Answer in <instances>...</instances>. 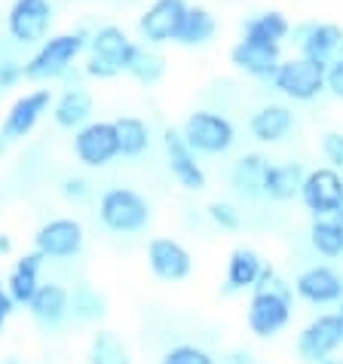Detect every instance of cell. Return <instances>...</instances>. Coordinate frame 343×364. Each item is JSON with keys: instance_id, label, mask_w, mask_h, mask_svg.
Masks as SVG:
<instances>
[{"instance_id": "obj_33", "label": "cell", "mask_w": 343, "mask_h": 364, "mask_svg": "<svg viewBox=\"0 0 343 364\" xmlns=\"http://www.w3.org/2000/svg\"><path fill=\"white\" fill-rule=\"evenodd\" d=\"M206 215H209L211 224H215L218 230H224V232H239L242 230V211L227 199H211L206 205Z\"/></svg>"}, {"instance_id": "obj_4", "label": "cell", "mask_w": 343, "mask_h": 364, "mask_svg": "<svg viewBox=\"0 0 343 364\" xmlns=\"http://www.w3.org/2000/svg\"><path fill=\"white\" fill-rule=\"evenodd\" d=\"M270 86H273L279 95H285L288 101L307 105V101H316L325 92V65H316L304 55L282 58L276 74L270 77Z\"/></svg>"}, {"instance_id": "obj_5", "label": "cell", "mask_w": 343, "mask_h": 364, "mask_svg": "<svg viewBox=\"0 0 343 364\" xmlns=\"http://www.w3.org/2000/svg\"><path fill=\"white\" fill-rule=\"evenodd\" d=\"M181 135H184V141L196 154H206V156H221L236 144V126L230 123V117L218 114V110H206V107L194 110L184 119Z\"/></svg>"}, {"instance_id": "obj_10", "label": "cell", "mask_w": 343, "mask_h": 364, "mask_svg": "<svg viewBox=\"0 0 343 364\" xmlns=\"http://www.w3.org/2000/svg\"><path fill=\"white\" fill-rule=\"evenodd\" d=\"M297 199L304 202V208L312 218H334L343 208V171L331 166H319L307 171Z\"/></svg>"}, {"instance_id": "obj_22", "label": "cell", "mask_w": 343, "mask_h": 364, "mask_svg": "<svg viewBox=\"0 0 343 364\" xmlns=\"http://www.w3.org/2000/svg\"><path fill=\"white\" fill-rule=\"evenodd\" d=\"M307 168L297 159H285V163H270L264 171V187H260V196L273 199V202H291L300 196V187H304Z\"/></svg>"}, {"instance_id": "obj_44", "label": "cell", "mask_w": 343, "mask_h": 364, "mask_svg": "<svg viewBox=\"0 0 343 364\" xmlns=\"http://www.w3.org/2000/svg\"><path fill=\"white\" fill-rule=\"evenodd\" d=\"M337 316H340V321H343V297H340V309H337Z\"/></svg>"}, {"instance_id": "obj_40", "label": "cell", "mask_w": 343, "mask_h": 364, "mask_svg": "<svg viewBox=\"0 0 343 364\" xmlns=\"http://www.w3.org/2000/svg\"><path fill=\"white\" fill-rule=\"evenodd\" d=\"M9 251H13V242H9V236L0 232V255H9Z\"/></svg>"}, {"instance_id": "obj_29", "label": "cell", "mask_w": 343, "mask_h": 364, "mask_svg": "<svg viewBox=\"0 0 343 364\" xmlns=\"http://www.w3.org/2000/svg\"><path fill=\"white\" fill-rule=\"evenodd\" d=\"M117 126V138H120V156L126 159H138L147 154L150 147V126L144 123L141 117H132V114H123L114 119Z\"/></svg>"}, {"instance_id": "obj_18", "label": "cell", "mask_w": 343, "mask_h": 364, "mask_svg": "<svg viewBox=\"0 0 343 364\" xmlns=\"http://www.w3.org/2000/svg\"><path fill=\"white\" fill-rule=\"evenodd\" d=\"M297 49L300 55L316 65H331L343 53V28L334 22H310L297 31Z\"/></svg>"}, {"instance_id": "obj_20", "label": "cell", "mask_w": 343, "mask_h": 364, "mask_svg": "<svg viewBox=\"0 0 343 364\" xmlns=\"http://www.w3.org/2000/svg\"><path fill=\"white\" fill-rule=\"evenodd\" d=\"M53 123L58 129H68V132H77L80 126H86L95 114V98L86 86H68L65 92H58L53 98Z\"/></svg>"}, {"instance_id": "obj_25", "label": "cell", "mask_w": 343, "mask_h": 364, "mask_svg": "<svg viewBox=\"0 0 343 364\" xmlns=\"http://www.w3.org/2000/svg\"><path fill=\"white\" fill-rule=\"evenodd\" d=\"M218 34V18L211 9L199 6V4H190L187 13H184V22L178 28V37L175 43L178 46H206L211 43Z\"/></svg>"}, {"instance_id": "obj_41", "label": "cell", "mask_w": 343, "mask_h": 364, "mask_svg": "<svg viewBox=\"0 0 343 364\" xmlns=\"http://www.w3.org/2000/svg\"><path fill=\"white\" fill-rule=\"evenodd\" d=\"M233 358H236V361H230V364H251V355H248V352H236Z\"/></svg>"}, {"instance_id": "obj_39", "label": "cell", "mask_w": 343, "mask_h": 364, "mask_svg": "<svg viewBox=\"0 0 343 364\" xmlns=\"http://www.w3.org/2000/svg\"><path fill=\"white\" fill-rule=\"evenodd\" d=\"M13 312H16V300L9 297L6 282H4V276H0V333H4V328H6V321H9Z\"/></svg>"}, {"instance_id": "obj_28", "label": "cell", "mask_w": 343, "mask_h": 364, "mask_svg": "<svg viewBox=\"0 0 343 364\" xmlns=\"http://www.w3.org/2000/svg\"><path fill=\"white\" fill-rule=\"evenodd\" d=\"M270 166V159L264 154H242L233 168H230V184H233L236 193L255 199L260 196V187H264V171Z\"/></svg>"}, {"instance_id": "obj_16", "label": "cell", "mask_w": 343, "mask_h": 364, "mask_svg": "<svg viewBox=\"0 0 343 364\" xmlns=\"http://www.w3.org/2000/svg\"><path fill=\"white\" fill-rule=\"evenodd\" d=\"M135 40L129 37L120 25H102L98 31L89 34V43H86V53L98 58V62H105L117 70L120 77L129 70V62H132L135 55Z\"/></svg>"}, {"instance_id": "obj_15", "label": "cell", "mask_w": 343, "mask_h": 364, "mask_svg": "<svg viewBox=\"0 0 343 364\" xmlns=\"http://www.w3.org/2000/svg\"><path fill=\"white\" fill-rule=\"evenodd\" d=\"M291 288H295V297H300L304 303L331 306V303H340L343 297V276L328 264H312L295 279Z\"/></svg>"}, {"instance_id": "obj_17", "label": "cell", "mask_w": 343, "mask_h": 364, "mask_svg": "<svg viewBox=\"0 0 343 364\" xmlns=\"http://www.w3.org/2000/svg\"><path fill=\"white\" fill-rule=\"evenodd\" d=\"M282 62V46L279 43H258V40L239 37L233 49H230V65L242 74L255 77V80H270L276 74V68Z\"/></svg>"}, {"instance_id": "obj_31", "label": "cell", "mask_w": 343, "mask_h": 364, "mask_svg": "<svg viewBox=\"0 0 343 364\" xmlns=\"http://www.w3.org/2000/svg\"><path fill=\"white\" fill-rule=\"evenodd\" d=\"M126 77H132L135 83H141V86H157L159 80L166 77V58L159 55L154 46L138 43V46H135L132 62H129Z\"/></svg>"}, {"instance_id": "obj_37", "label": "cell", "mask_w": 343, "mask_h": 364, "mask_svg": "<svg viewBox=\"0 0 343 364\" xmlns=\"http://www.w3.org/2000/svg\"><path fill=\"white\" fill-rule=\"evenodd\" d=\"M58 193H62L68 202H83L89 193H93V187H89V181L86 178H65L62 181V187H58Z\"/></svg>"}, {"instance_id": "obj_23", "label": "cell", "mask_w": 343, "mask_h": 364, "mask_svg": "<svg viewBox=\"0 0 343 364\" xmlns=\"http://www.w3.org/2000/svg\"><path fill=\"white\" fill-rule=\"evenodd\" d=\"M267 260L258 255L251 245H239L230 251L227 257V272H224V291L227 294H239V291H251L255 288L258 276L264 272Z\"/></svg>"}, {"instance_id": "obj_36", "label": "cell", "mask_w": 343, "mask_h": 364, "mask_svg": "<svg viewBox=\"0 0 343 364\" xmlns=\"http://www.w3.org/2000/svg\"><path fill=\"white\" fill-rule=\"evenodd\" d=\"M25 80V65L16 62V58H4L0 62V92L4 89H13L16 83H22Z\"/></svg>"}, {"instance_id": "obj_7", "label": "cell", "mask_w": 343, "mask_h": 364, "mask_svg": "<svg viewBox=\"0 0 343 364\" xmlns=\"http://www.w3.org/2000/svg\"><path fill=\"white\" fill-rule=\"evenodd\" d=\"M74 159L83 168H105L120 156V138L114 119H89L80 126L70 141Z\"/></svg>"}, {"instance_id": "obj_1", "label": "cell", "mask_w": 343, "mask_h": 364, "mask_svg": "<svg viewBox=\"0 0 343 364\" xmlns=\"http://www.w3.org/2000/svg\"><path fill=\"white\" fill-rule=\"evenodd\" d=\"M291 316H295V288L282 282L279 272L267 264L251 288L246 325L258 340H273L291 325Z\"/></svg>"}, {"instance_id": "obj_21", "label": "cell", "mask_w": 343, "mask_h": 364, "mask_svg": "<svg viewBox=\"0 0 343 364\" xmlns=\"http://www.w3.org/2000/svg\"><path fill=\"white\" fill-rule=\"evenodd\" d=\"M295 132V110L288 105H264L248 119V135L260 144H279Z\"/></svg>"}, {"instance_id": "obj_24", "label": "cell", "mask_w": 343, "mask_h": 364, "mask_svg": "<svg viewBox=\"0 0 343 364\" xmlns=\"http://www.w3.org/2000/svg\"><path fill=\"white\" fill-rule=\"evenodd\" d=\"M43 264H46V257L40 251H28V255H22L13 264V269H9V276L4 282H6L9 297L16 300V306H28L31 303L34 291L40 288V269H43Z\"/></svg>"}, {"instance_id": "obj_19", "label": "cell", "mask_w": 343, "mask_h": 364, "mask_svg": "<svg viewBox=\"0 0 343 364\" xmlns=\"http://www.w3.org/2000/svg\"><path fill=\"white\" fill-rule=\"evenodd\" d=\"M25 309L40 328H58L70 316V288H65L56 279L40 282V288L34 291V297Z\"/></svg>"}, {"instance_id": "obj_3", "label": "cell", "mask_w": 343, "mask_h": 364, "mask_svg": "<svg viewBox=\"0 0 343 364\" xmlns=\"http://www.w3.org/2000/svg\"><path fill=\"white\" fill-rule=\"evenodd\" d=\"M150 218H154V211H150L147 196H141L132 187H107L98 196V220L107 232L135 236V232L147 230Z\"/></svg>"}, {"instance_id": "obj_2", "label": "cell", "mask_w": 343, "mask_h": 364, "mask_svg": "<svg viewBox=\"0 0 343 364\" xmlns=\"http://www.w3.org/2000/svg\"><path fill=\"white\" fill-rule=\"evenodd\" d=\"M89 34L86 31H58L49 34L43 43H37L34 55L25 62V80L28 83H53L62 80L70 68L77 65V58L86 53Z\"/></svg>"}, {"instance_id": "obj_27", "label": "cell", "mask_w": 343, "mask_h": 364, "mask_svg": "<svg viewBox=\"0 0 343 364\" xmlns=\"http://www.w3.org/2000/svg\"><path fill=\"white\" fill-rule=\"evenodd\" d=\"M86 364H132V355L117 331L95 328L86 346Z\"/></svg>"}, {"instance_id": "obj_26", "label": "cell", "mask_w": 343, "mask_h": 364, "mask_svg": "<svg viewBox=\"0 0 343 364\" xmlns=\"http://www.w3.org/2000/svg\"><path fill=\"white\" fill-rule=\"evenodd\" d=\"M291 34V22L285 13L279 9H264V13H255L242 22V37L246 40H258V43H279Z\"/></svg>"}, {"instance_id": "obj_9", "label": "cell", "mask_w": 343, "mask_h": 364, "mask_svg": "<svg viewBox=\"0 0 343 364\" xmlns=\"http://www.w3.org/2000/svg\"><path fill=\"white\" fill-rule=\"evenodd\" d=\"M83 245H86V227L77 218H49L34 232V251L46 257V264L49 260L62 264V260L77 257Z\"/></svg>"}, {"instance_id": "obj_13", "label": "cell", "mask_w": 343, "mask_h": 364, "mask_svg": "<svg viewBox=\"0 0 343 364\" xmlns=\"http://www.w3.org/2000/svg\"><path fill=\"white\" fill-rule=\"evenodd\" d=\"M144 257H147V269L154 272V279L166 282V285L184 282L194 272V255L172 236H154L144 248Z\"/></svg>"}, {"instance_id": "obj_43", "label": "cell", "mask_w": 343, "mask_h": 364, "mask_svg": "<svg viewBox=\"0 0 343 364\" xmlns=\"http://www.w3.org/2000/svg\"><path fill=\"white\" fill-rule=\"evenodd\" d=\"M0 364H25V361H22V358H16V355H9V358H4Z\"/></svg>"}, {"instance_id": "obj_11", "label": "cell", "mask_w": 343, "mask_h": 364, "mask_svg": "<svg viewBox=\"0 0 343 364\" xmlns=\"http://www.w3.org/2000/svg\"><path fill=\"white\" fill-rule=\"evenodd\" d=\"M343 346V321L337 312H322L312 321H307L297 333V358L304 364H316L322 358L334 355V352Z\"/></svg>"}, {"instance_id": "obj_30", "label": "cell", "mask_w": 343, "mask_h": 364, "mask_svg": "<svg viewBox=\"0 0 343 364\" xmlns=\"http://www.w3.org/2000/svg\"><path fill=\"white\" fill-rule=\"evenodd\" d=\"M310 245L319 257H328V260L343 257V220L340 218H312Z\"/></svg>"}, {"instance_id": "obj_32", "label": "cell", "mask_w": 343, "mask_h": 364, "mask_svg": "<svg viewBox=\"0 0 343 364\" xmlns=\"http://www.w3.org/2000/svg\"><path fill=\"white\" fill-rule=\"evenodd\" d=\"M70 316L77 321H86V325H93V321H102L107 316V300L98 288L93 285H74L70 288Z\"/></svg>"}, {"instance_id": "obj_6", "label": "cell", "mask_w": 343, "mask_h": 364, "mask_svg": "<svg viewBox=\"0 0 343 364\" xmlns=\"http://www.w3.org/2000/svg\"><path fill=\"white\" fill-rule=\"evenodd\" d=\"M53 98H56V92L43 83L19 95L4 114V123H0V141H4V144H16V141L31 135L40 119L49 114Z\"/></svg>"}, {"instance_id": "obj_38", "label": "cell", "mask_w": 343, "mask_h": 364, "mask_svg": "<svg viewBox=\"0 0 343 364\" xmlns=\"http://www.w3.org/2000/svg\"><path fill=\"white\" fill-rule=\"evenodd\" d=\"M325 92L343 101V53L325 68Z\"/></svg>"}, {"instance_id": "obj_42", "label": "cell", "mask_w": 343, "mask_h": 364, "mask_svg": "<svg viewBox=\"0 0 343 364\" xmlns=\"http://www.w3.org/2000/svg\"><path fill=\"white\" fill-rule=\"evenodd\" d=\"M316 364H343V358H334V355H328V358H322V361H316Z\"/></svg>"}, {"instance_id": "obj_8", "label": "cell", "mask_w": 343, "mask_h": 364, "mask_svg": "<svg viewBox=\"0 0 343 364\" xmlns=\"http://www.w3.org/2000/svg\"><path fill=\"white\" fill-rule=\"evenodd\" d=\"M53 0H13L6 9V34L19 46H37L53 31Z\"/></svg>"}, {"instance_id": "obj_34", "label": "cell", "mask_w": 343, "mask_h": 364, "mask_svg": "<svg viewBox=\"0 0 343 364\" xmlns=\"http://www.w3.org/2000/svg\"><path fill=\"white\" fill-rule=\"evenodd\" d=\"M157 364H215V355L196 343H178V346L166 349Z\"/></svg>"}, {"instance_id": "obj_14", "label": "cell", "mask_w": 343, "mask_h": 364, "mask_svg": "<svg viewBox=\"0 0 343 364\" xmlns=\"http://www.w3.org/2000/svg\"><path fill=\"white\" fill-rule=\"evenodd\" d=\"M187 0H154L144 13L138 16V37L147 46H163V43H175L178 28L184 22L187 13Z\"/></svg>"}, {"instance_id": "obj_12", "label": "cell", "mask_w": 343, "mask_h": 364, "mask_svg": "<svg viewBox=\"0 0 343 364\" xmlns=\"http://www.w3.org/2000/svg\"><path fill=\"white\" fill-rule=\"evenodd\" d=\"M163 150H166V166H169V175L175 178V184L187 193H199V190L209 187V175L206 168L199 166L196 159V150L187 144L181 129H166L163 132Z\"/></svg>"}, {"instance_id": "obj_35", "label": "cell", "mask_w": 343, "mask_h": 364, "mask_svg": "<svg viewBox=\"0 0 343 364\" xmlns=\"http://www.w3.org/2000/svg\"><path fill=\"white\" fill-rule=\"evenodd\" d=\"M319 147H322V156L331 168L343 171V132H325L319 138Z\"/></svg>"}]
</instances>
